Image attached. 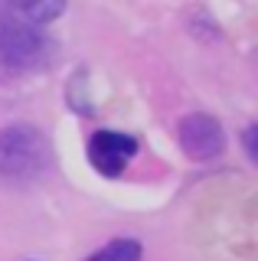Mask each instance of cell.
Masks as SVG:
<instances>
[{
  "label": "cell",
  "mask_w": 258,
  "mask_h": 261,
  "mask_svg": "<svg viewBox=\"0 0 258 261\" xmlns=\"http://www.w3.org/2000/svg\"><path fill=\"white\" fill-rule=\"evenodd\" d=\"M49 36L43 27L27 20L17 4H0V59L13 69H36L49 62Z\"/></svg>",
  "instance_id": "6da1fadb"
},
{
  "label": "cell",
  "mask_w": 258,
  "mask_h": 261,
  "mask_svg": "<svg viewBox=\"0 0 258 261\" xmlns=\"http://www.w3.org/2000/svg\"><path fill=\"white\" fill-rule=\"evenodd\" d=\"M49 163V144L36 127L17 124L0 130V176L4 179H30L43 173Z\"/></svg>",
  "instance_id": "7a4b0ae2"
},
{
  "label": "cell",
  "mask_w": 258,
  "mask_h": 261,
  "mask_svg": "<svg viewBox=\"0 0 258 261\" xmlns=\"http://www.w3.org/2000/svg\"><path fill=\"white\" fill-rule=\"evenodd\" d=\"M176 141L187 150V157L193 160H213L222 153L225 147V134L219 127V121L209 114H187L176 127Z\"/></svg>",
  "instance_id": "3957f363"
},
{
  "label": "cell",
  "mask_w": 258,
  "mask_h": 261,
  "mask_svg": "<svg viewBox=\"0 0 258 261\" xmlns=\"http://www.w3.org/2000/svg\"><path fill=\"white\" fill-rule=\"evenodd\" d=\"M134 150H138V141L121 134V130H95L88 141V160L105 176H121V170L127 167Z\"/></svg>",
  "instance_id": "277c9868"
},
{
  "label": "cell",
  "mask_w": 258,
  "mask_h": 261,
  "mask_svg": "<svg viewBox=\"0 0 258 261\" xmlns=\"http://www.w3.org/2000/svg\"><path fill=\"white\" fill-rule=\"evenodd\" d=\"M85 261H141V245L131 239H118V242H108L101 251L88 255Z\"/></svg>",
  "instance_id": "5b68a950"
},
{
  "label": "cell",
  "mask_w": 258,
  "mask_h": 261,
  "mask_svg": "<svg viewBox=\"0 0 258 261\" xmlns=\"http://www.w3.org/2000/svg\"><path fill=\"white\" fill-rule=\"evenodd\" d=\"M20 10H23V16H27V20H33L36 27H46V23L56 20V16L66 10V7H62V4H23Z\"/></svg>",
  "instance_id": "8992f818"
},
{
  "label": "cell",
  "mask_w": 258,
  "mask_h": 261,
  "mask_svg": "<svg viewBox=\"0 0 258 261\" xmlns=\"http://www.w3.org/2000/svg\"><path fill=\"white\" fill-rule=\"evenodd\" d=\"M245 150H248V157L255 160V127H245Z\"/></svg>",
  "instance_id": "52a82bcc"
}]
</instances>
